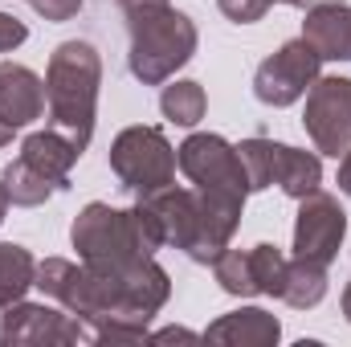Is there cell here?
<instances>
[{
  "instance_id": "cell-4",
  "label": "cell",
  "mask_w": 351,
  "mask_h": 347,
  "mask_svg": "<svg viewBox=\"0 0 351 347\" xmlns=\"http://www.w3.org/2000/svg\"><path fill=\"white\" fill-rule=\"evenodd\" d=\"M98 86H102L98 49L90 41H62L45 70V106H49V127L62 131L78 152H86L94 135Z\"/></svg>"
},
{
  "instance_id": "cell-2",
  "label": "cell",
  "mask_w": 351,
  "mask_h": 347,
  "mask_svg": "<svg viewBox=\"0 0 351 347\" xmlns=\"http://www.w3.org/2000/svg\"><path fill=\"white\" fill-rule=\"evenodd\" d=\"M127 33H131V53L127 70L143 86H164L176 78L180 66L192 62L196 53V25L188 12H180L172 0H147V4H127Z\"/></svg>"
},
{
  "instance_id": "cell-25",
  "label": "cell",
  "mask_w": 351,
  "mask_h": 347,
  "mask_svg": "<svg viewBox=\"0 0 351 347\" xmlns=\"http://www.w3.org/2000/svg\"><path fill=\"white\" fill-rule=\"evenodd\" d=\"M29 37V29H25V21H16V16H8V12H0V53H12L21 41Z\"/></svg>"
},
{
  "instance_id": "cell-24",
  "label": "cell",
  "mask_w": 351,
  "mask_h": 347,
  "mask_svg": "<svg viewBox=\"0 0 351 347\" xmlns=\"http://www.w3.org/2000/svg\"><path fill=\"white\" fill-rule=\"evenodd\" d=\"M45 21H53V25H62V21H70V16H78L82 12V0H29Z\"/></svg>"
},
{
  "instance_id": "cell-14",
  "label": "cell",
  "mask_w": 351,
  "mask_h": 347,
  "mask_svg": "<svg viewBox=\"0 0 351 347\" xmlns=\"http://www.w3.org/2000/svg\"><path fill=\"white\" fill-rule=\"evenodd\" d=\"M21 160H29L45 180H53L58 192H66V188H70V172H74V164L82 160V152H78L62 131L49 127V131H33V135L21 143Z\"/></svg>"
},
{
  "instance_id": "cell-22",
  "label": "cell",
  "mask_w": 351,
  "mask_h": 347,
  "mask_svg": "<svg viewBox=\"0 0 351 347\" xmlns=\"http://www.w3.org/2000/svg\"><path fill=\"white\" fill-rule=\"evenodd\" d=\"M250 270H254V286H258V294H269V298H278V290H282V274H286V254L278 250V246H254L250 250Z\"/></svg>"
},
{
  "instance_id": "cell-28",
  "label": "cell",
  "mask_w": 351,
  "mask_h": 347,
  "mask_svg": "<svg viewBox=\"0 0 351 347\" xmlns=\"http://www.w3.org/2000/svg\"><path fill=\"white\" fill-rule=\"evenodd\" d=\"M8 204H12V200H8V188H4V180H0V221L8 217Z\"/></svg>"
},
{
  "instance_id": "cell-5",
  "label": "cell",
  "mask_w": 351,
  "mask_h": 347,
  "mask_svg": "<svg viewBox=\"0 0 351 347\" xmlns=\"http://www.w3.org/2000/svg\"><path fill=\"white\" fill-rule=\"evenodd\" d=\"M110 172L135 196H152L176 184V147L160 127H127L110 143Z\"/></svg>"
},
{
  "instance_id": "cell-23",
  "label": "cell",
  "mask_w": 351,
  "mask_h": 347,
  "mask_svg": "<svg viewBox=\"0 0 351 347\" xmlns=\"http://www.w3.org/2000/svg\"><path fill=\"white\" fill-rule=\"evenodd\" d=\"M217 8L237 25H254L269 12V0H217Z\"/></svg>"
},
{
  "instance_id": "cell-26",
  "label": "cell",
  "mask_w": 351,
  "mask_h": 347,
  "mask_svg": "<svg viewBox=\"0 0 351 347\" xmlns=\"http://www.w3.org/2000/svg\"><path fill=\"white\" fill-rule=\"evenodd\" d=\"M152 344H196V339H204V335H196V331H184V327H168V331H156V335H147Z\"/></svg>"
},
{
  "instance_id": "cell-18",
  "label": "cell",
  "mask_w": 351,
  "mask_h": 347,
  "mask_svg": "<svg viewBox=\"0 0 351 347\" xmlns=\"http://www.w3.org/2000/svg\"><path fill=\"white\" fill-rule=\"evenodd\" d=\"M0 180H4V188H8V200H12V204H21V208H37V204H45V200L58 192V184H53V180H45V176L37 172L29 160H21V156L4 168Z\"/></svg>"
},
{
  "instance_id": "cell-9",
  "label": "cell",
  "mask_w": 351,
  "mask_h": 347,
  "mask_svg": "<svg viewBox=\"0 0 351 347\" xmlns=\"http://www.w3.org/2000/svg\"><path fill=\"white\" fill-rule=\"evenodd\" d=\"M0 339L4 344H33V347H62V344H90V331L78 315L66 307L45 302H16L0 315Z\"/></svg>"
},
{
  "instance_id": "cell-6",
  "label": "cell",
  "mask_w": 351,
  "mask_h": 347,
  "mask_svg": "<svg viewBox=\"0 0 351 347\" xmlns=\"http://www.w3.org/2000/svg\"><path fill=\"white\" fill-rule=\"evenodd\" d=\"M176 168L188 176L192 188L204 192V196H217V200H229V204H245V196H250L237 147L229 139L213 135V131L188 135L176 147Z\"/></svg>"
},
{
  "instance_id": "cell-17",
  "label": "cell",
  "mask_w": 351,
  "mask_h": 347,
  "mask_svg": "<svg viewBox=\"0 0 351 347\" xmlns=\"http://www.w3.org/2000/svg\"><path fill=\"white\" fill-rule=\"evenodd\" d=\"M33 282H37V258L25 246L0 241V315L8 307H16Z\"/></svg>"
},
{
  "instance_id": "cell-27",
  "label": "cell",
  "mask_w": 351,
  "mask_h": 347,
  "mask_svg": "<svg viewBox=\"0 0 351 347\" xmlns=\"http://www.w3.org/2000/svg\"><path fill=\"white\" fill-rule=\"evenodd\" d=\"M339 192H343V196H351V152L339 160Z\"/></svg>"
},
{
  "instance_id": "cell-30",
  "label": "cell",
  "mask_w": 351,
  "mask_h": 347,
  "mask_svg": "<svg viewBox=\"0 0 351 347\" xmlns=\"http://www.w3.org/2000/svg\"><path fill=\"white\" fill-rule=\"evenodd\" d=\"M8 143H12V127H4V123H0V147H8Z\"/></svg>"
},
{
  "instance_id": "cell-13",
  "label": "cell",
  "mask_w": 351,
  "mask_h": 347,
  "mask_svg": "<svg viewBox=\"0 0 351 347\" xmlns=\"http://www.w3.org/2000/svg\"><path fill=\"white\" fill-rule=\"evenodd\" d=\"M204 339L208 344H225V347H274L282 339V323L262 307H241V311L221 315L204 331Z\"/></svg>"
},
{
  "instance_id": "cell-12",
  "label": "cell",
  "mask_w": 351,
  "mask_h": 347,
  "mask_svg": "<svg viewBox=\"0 0 351 347\" xmlns=\"http://www.w3.org/2000/svg\"><path fill=\"white\" fill-rule=\"evenodd\" d=\"M302 37L315 45L323 62H351V8L343 0L311 4L302 21Z\"/></svg>"
},
{
  "instance_id": "cell-11",
  "label": "cell",
  "mask_w": 351,
  "mask_h": 347,
  "mask_svg": "<svg viewBox=\"0 0 351 347\" xmlns=\"http://www.w3.org/2000/svg\"><path fill=\"white\" fill-rule=\"evenodd\" d=\"M45 110V82L16 62H0V123L21 131Z\"/></svg>"
},
{
  "instance_id": "cell-16",
  "label": "cell",
  "mask_w": 351,
  "mask_h": 347,
  "mask_svg": "<svg viewBox=\"0 0 351 347\" xmlns=\"http://www.w3.org/2000/svg\"><path fill=\"white\" fill-rule=\"evenodd\" d=\"M278 298L294 311H311L327 298V265L306 258H286V274H282V290Z\"/></svg>"
},
{
  "instance_id": "cell-31",
  "label": "cell",
  "mask_w": 351,
  "mask_h": 347,
  "mask_svg": "<svg viewBox=\"0 0 351 347\" xmlns=\"http://www.w3.org/2000/svg\"><path fill=\"white\" fill-rule=\"evenodd\" d=\"M269 4H290V8H302L306 0H269Z\"/></svg>"
},
{
  "instance_id": "cell-29",
  "label": "cell",
  "mask_w": 351,
  "mask_h": 347,
  "mask_svg": "<svg viewBox=\"0 0 351 347\" xmlns=\"http://www.w3.org/2000/svg\"><path fill=\"white\" fill-rule=\"evenodd\" d=\"M343 315H348V323H351V278H348V286H343Z\"/></svg>"
},
{
  "instance_id": "cell-8",
  "label": "cell",
  "mask_w": 351,
  "mask_h": 347,
  "mask_svg": "<svg viewBox=\"0 0 351 347\" xmlns=\"http://www.w3.org/2000/svg\"><path fill=\"white\" fill-rule=\"evenodd\" d=\"M319 66H323V58L315 53V45L306 37L286 41L278 53H269L258 66V74H254V98L262 106H290V102H298L306 90L315 86Z\"/></svg>"
},
{
  "instance_id": "cell-3",
  "label": "cell",
  "mask_w": 351,
  "mask_h": 347,
  "mask_svg": "<svg viewBox=\"0 0 351 347\" xmlns=\"http://www.w3.org/2000/svg\"><path fill=\"white\" fill-rule=\"evenodd\" d=\"M70 241L86 265L106 270V274H135L143 261L156 258V250H164L139 204L135 208H110L102 200H94L78 213Z\"/></svg>"
},
{
  "instance_id": "cell-21",
  "label": "cell",
  "mask_w": 351,
  "mask_h": 347,
  "mask_svg": "<svg viewBox=\"0 0 351 347\" xmlns=\"http://www.w3.org/2000/svg\"><path fill=\"white\" fill-rule=\"evenodd\" d=\"M213 274H217L221 290L233 294V298H254L258 294L254 270H250V250H225L221 258L213 261Z\"/></svg>"
},
{
  "instance_id": "cell-20",
  "label": "cell",
  "mask_w": 351,
  "mask_h": 347,
  "mask_svg": "<svg viewBox=\"0 0 351 347\" xmlns=\"http://www.w3.org/2000/svg\"><path fill=\"white\" fill-rule=\"evenodd\" d=\"M237 160H241V172H245V184L250 192H262L274 184V139H241L237 143Z\"/></svg>"
},
{
  "instance_id": "cell-7",
  "label": "cell",
  "mask_w": 351,
  "mask_h": 347,
  "mask_svg": "<svg viewBox=\"0 0 351 347\" xmlns=\"http://www.w3.org/2000/svg\"><path fill=\"white\" fill-rule=\"evenodd\" d=\"M302 127L315 152L343 160L351 152V78H315V86L306 90Z\"/></svg>"
},
{
  "instance_id": "cell-15",
  "label": "cell",
  "mask_w": 351,
  "mask_h": 347,
  "mask_svg": "<svg viewBox=\"0 0 351 347\" xmlns=\"http://www.w3.org/2000/svg\"><path fill=\"white\" fill-rule=\"evenodd\" d=\"M274 184L290 196V200H302L311 196L319 184H323V164L315 152H302V147H290V143H274Z\"/></svg>"
},
{
  "instance_id": "cell-10",
  "label": "cell",
  "mask_w": 351,
  "mask_h": 347,
  "mask_svg": "<svg viewBox=\"0 0 351 347\" xmlns=\"http://www.w3.org/2000/svg\"><path fill=\"white\" fill-rule=\"evenodd\" d=\"M348 237V213L331 192H311L298 200V221H294V258L331 265L339 258V246Z\"/></svg>"
},
{
  "instance_id": "cell-19",
  "label": "cell",
  "mask_w": 351,
  "mask_h": 347,
  "mask_svg": "<svg viewBox=\"0 0 351 347\" xmlns=\"http://www.w3.org/2000/svg\"><path fill=\"white\" fill-rule=\"evenodd\" d=\"M160 110H164V119L176 123V127H196L200 119H204V110H208V94L200 82H172V86H164L160 94Z\"/></svg>"
},
{
  "instance_id": "cell-1",
  "label": "cell",
  "mask_w": 351,
  "mask_h": 347,
  "mask_svg": "<svg viewBox=\"0 0 351 347\" xmlns=\"http://www.w3.org/2000/svg\"><path fill=\"white\" fill-rule=\"evenodd\" d=\"M33 286L86 323L90 344H143L147 323L172 294L168 270L156 258L143 261L135 274H106L86 261L74 265L66 258H45L37 261Z\"/></svg>"
}]
</instances>
